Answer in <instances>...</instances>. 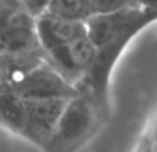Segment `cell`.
<instances>
[{"instance_id": "cell-1", "label": "cell", "mask_w": 157, "mask_h": 152, "mask_svg": "<svg viewBox=\"0 0 157 152\" xmlns=\"http://www.w3.org/2000/svg\"><path fill=\"white\" fill-rule=\"evenodd\" d=\"M157 20V11L143 6L128 7L109 14L90 15L85 21L88 36L96 48V60L83 80L92 78L89 85L100 94L107 81L110 67L128 41L142 28Z\"/></svg>"}, {"instance_id": "cell-2", "label": "cell", "mask_w": 157, "mask_h": 152, "mask_svg": "<svg viewBox=\"0 0 157 152\" xmlns=\"http://www.w3.org/2000/svg\"><path fill=\"white\" fill-rule=\"evenodd\" d=\"M44 60L68 82L77 86L92 69L96 60V48L89 36L83 35L46 52Z\"/></svg>"}, {"instance_id": "cell-3", "label": "cell", "mask_w": 157, "mask_h": 152, "mask_svg": "<svg viewBox=\"0 0 157 152\" xmlns=\"http://www.w3.org/2000/svg\"><path fill=\"white\" fill-rule=\"evenodd\" d=\"M70 99H24L27 106V123L22 137L36 145L48 148Z\"/></svg>"}, {"instance_id": "cell-4", "label": "cell", "mask_w": 157, "mask_h": 152, "mask_svg": "<svg viewBox=\"0 0 157 152\" xmlns=\"http://www.w3.org/2000/svg\"><path fill=\"white\" fill-rule=\"evenodd\" d=\"M11 90L24 99H70L78 95V88L65 80L53 66L43 62L20 80Z\"/></svg>"}, {"instance_id": "cell-5", "label": "cell", "mask_w": 157, "mask_h": 152, "mask_svg": "<svg viewBox=\"0 0 157 152\" xmlns=\"http://www.w3.org/2000/svg\"><path fill=\"white\" fill-rule=\"evenodd\" d=\"M95 123L93 107L88 98L82 95H75L68 101L60 123L57 126L56 134L48 145H56L65 149L68 146L77 145L78 141L83 140L89 134V130Z\"/></svg>"}, {"instance_id": "cell-6", "label": "cell", "mask_w": 157, "mask_h": 152, "mask_svg": "<svg viewBox=\"0 0 157 152\" xmlns=\"http://www.w3.org/2000/svg\"><path fill=\"white\" fill-rule=\"evenodd\" d=\"M36 34L43 53H46L79 36L88 35V30L85 22L64 20L50 13H44L43 15L36 18Z\"/></svg>"}, {"instance_id": "cell-7", "label": "cell", "mask_w": 157, "mask_h": 152, "mask_svg": "<svg viewBox=\"0 0 157 152\" xmlns=\"http://www.w3.org/2000/svg\"><path fill=\"white\" fill-rule=\"evenodd\" d=\"M27 123V106L21 95L9 86L0 88V126L22 135Z\"/></svg>"}, {"instance_id": "cell-8", "label": "cell", "mask_w": 157, "mask_h": 152, "mask_svg": "<svg viewBox=\"0 0 157 152\" xmlns=\"http://www.w3.org/2000/svg\"><path fill=\"white\" fill-rule=\"evenodd\" d=\"M48 13L70 21L85 22L90 17L86 0H52Z\"/></svg>"}, {"instance_id": "cell-9", "label": "cell", "mask_w": 157, "mask_h": 152, "mask_svg": "<svg viewBox=\"0 0 157 152\" xmlns=\"http://www.w3.org/2000/svg\"><path fill=\"white\" fill-rule=\"evenodd\" d=\"M90 15L96 14H109L128 7L139 6L138 0H86Z\"/></svg>"}, {"instance_id": "cell-10", "label": "cell", "mask_w": 157, "mask_h": 152, "mask_svg": "<svg viewBox=\"0 0 157 152\" xmlns=\"http://www.w3.org/2000/svg\"><path fill=\"white\" fill-rule=\"evenodd\" d=\"M18 2L22 6V9L33 18H38L44 13H48L52 4V0H18Z\"/></svg>"}, {"instance_id": "cell-11", "label": "cell", "mask_w": 157, "mask_h": 152, "mask_svg": "<svg viewBox=\"0 0 157 152\" xmlns=\"http://www.w3.org/2000/svg\"><path fill=\"white\" fill-rule=\"evenodd\" d=\"M138 4L146 7V9H151L154 11H157V0H138Z\"/></svg>"}]
</instances>
